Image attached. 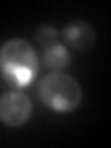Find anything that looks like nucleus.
Listing matches in <instances>:
<instances>
[{"mask_svg": "<svg viewBox=\"0 0 111 148\" xmlns=\"http://www.w3.org/2000/svg\"><path fill=\"white\" fill-rule=\"evenodd\" d=\"M32 100L21 91H8L0 96V122L6 126H22L32 117Z\"/></svg>", "mask_w": 111, "mask_h": 148, "instance_id": "7ed1b4c3", "label": "nucleus"}, {"mask_svg": "<svg viewBox=\"0 0 111 148\" xmlns=\"http://www.w3.org/2000/svg\"><path fill=\"white\" fill-rule=\"evenodd\" d=\"M56 37H58V32H56L54 28H50V26H43L39 30V34H37V39H39V43L43 46L56 43Z\"/></svg>", "mask_w": 111, "mask_h": 148, "instance_id": "423d86ee", "label": "nucleus"}, {"mask_svg": "<svg viewBox=\"0 0 111 148\" xmlns=\"http://www.w3.org/2000/svg\"><path fill=\"white\" fill-rule=\"evenodd\" d=\"M39 96L50 109L67 113L80 106L82 87L72 76L63 72L46 74L39 83Z\"/></svg>", "mask_w": 111, "mask_h": 148, "instance_id": "f03ea898", "label": "nucleus"}, {"mask_svg": "<svg viewBox=\"0 0 111 148\" xmlns=\"http://www.w3.org/2000/svg\"><path fill=\"white\" fill-rule=\"evenodd\" d=\"M39 71L37 54L28 41L9 39L0 46V74L11 87L24 89Z\"/></svg>", "mask_w": 111, "mask_h": 148, "instance_id": "f257e3e1", "label": "nucleus"}, {"mask_svg": "<svg viewBox=\"0 0 111 148\" xmlns=\"http://www.w3.org/2000/svg\"><path fill=\"white\" fill-rule=\"evenodd\" d=\"M43 58H45V65L48 69H54V71H61L65 69L69 63H71V54L65 48L63 45L59 43H52L43 46Z\"/></svg>", "mask_w": 111, "mask_h": 148, "instance_id": "39448f33", "label": "nucleus"}, {"mask_svg": "<svg viewBox=\"0 0 111 148\" xmlns=\"http://www.w3.org/2000/svg\"><path fill=\"white\" fill-rule=\"evenodd\" d=\"M63 39L74 50H89L95 45L96 34L92 26L85 21H74L63 28Z\"/></svg>", "mask_w": 111, "mask_h": 148, "instance_id": "20e7f679", "label": "nucleus"}]
</instances>
